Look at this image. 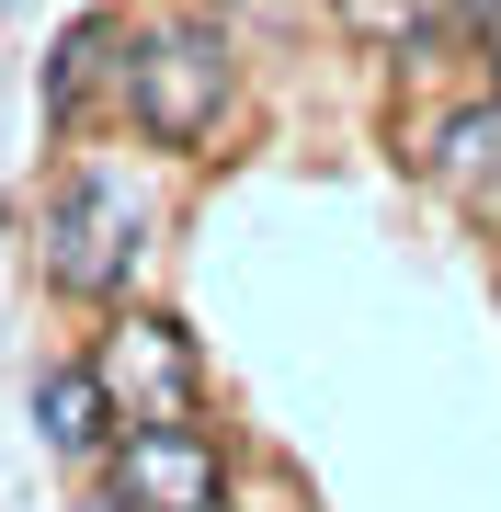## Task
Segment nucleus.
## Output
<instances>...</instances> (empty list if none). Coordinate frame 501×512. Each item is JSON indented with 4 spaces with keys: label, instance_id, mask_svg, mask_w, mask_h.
Returning <instances> with one entry per match:
<instances>
[{
    "label": "nucleus",
    "instance_id": "obj_9",
    "mask_svg": "<svg viewBox=\"0 0 501 512\" xmlns=\"http://www.w3.org/2000/svg\"><path fill=\"white\" fill-rule=\"evenodd\" d=\"M490 103H501V46H490Z\"/></svg>",
    "mask_w": 501,
    "mask_h": 512
},
{
    "label": "nucleus",
    "instance_id": "obj_6",
    "mask_svg": "<svg viewBox=\"0 0 501 512\" xmlns=\"http://www.w3.org/2000/svg\"><path fill=\"white\" fill-rule=\"evenodd\" d=\"M35 433L57 444V456H103V444H114L103 376H92V365H46V376H35Z\"/></svg>",
    "mask_w": 501,
    "mask_h": 512
},
{
    "label": "nucleus",
    "instance_id": "obj_3",
    "mask_svg": "<svg viewBox=\"0 0 501 512\" xmlns=\"http://www.w3.org/2000/svg\"><path fill=\"white\" fill-rule=\"evenodd\" d=\"M103 490L126 512H228V456L183 421H126V433L103 444Z\"/></svg>",
    "mask_w": 501,
    "mask_h": 512
},
{
    "label": "nucleus",
    "instance_id": "obj_1",
    "mask_svg": "<svg viewBox=\"0 0 501 512\" xmlns=\"http://www.w3.org/2000/svg\"><path fill=\"white\" fill-rule=\"evenodd\" d=\"M114 103H126V126L149 148H205L240 114V57H228L217 23L160 12V23L126 35V57H114Z\"/></svg>",
    "mask_w": 501,
    "mask_h": 512
},
{
    "label": "nucleus",
    "instance_id": "obj_4",
    "mask_svg": "<svg viewBox=\"0 0 501 512\" xmlns=\"http://www.w3.org/2000/svg\"><path fill=\"white\" fill-rule=\"evenodd\" d=\"M92 376L114 399V433H126V421H183L194 410V342H183V319H160V308H114Z\"/></svg>",
    "mask_w": 501,
    "mask_h": 512
},
{
    "label": "nucleus",
    "instance_id": "obj_7",
    "mask_svg": "<svg viewBox=\"0 0 501 512\" xmlns=\"http://www.w3.org/2000/svg\"><path fill=\"white\" fill-rule=\"evenodd\" d=\"M103 46H114V23H103V12H80L69 35H57V69H46V103H57V114H69V92H92Z\"/></svg>",
    "mask_w": 501,
    "mask_h": 512
},
{
    "label": "nucleus",
    "instance_id": "obj_5",
    "mask_svg": "<svg viewBox=\"0 0 501 512\" xmlns=\"http://www.w3.org/2000/svg\"><path fill=\"white\" fill-rule=\"evenodd\" d=\"M422 171H433V183L467 205V217H490V205H501V103L445 114V126L422 137Z\"/></svg>",
    "mask_w": 501,
    "mask_h": 512
},
{
    "label": "nucleus",
    "instance_id": "obj_2",
    "mask_svg": "<svg viewBox=\"0 0 501 512\" xmlns=\"http://www.w3.org/2000/svg\"><path fill=\"white\" fill-rule=\"evenodd\" d=\"M137 239H149V194L126 171L80 160L69 183L46 194V285L57 296H114L137 274Z\"/></svg>",
    "mask_w": 501,
    "mask_h": 512
},
{
    "label": "nucleus",
    "instance_id": "obj_8",
    "mask_svg": "<svg viewBox=\"0 0 501 512\" xmlns=\"http://www.w3.org/2000/svg\"><path fill=\"white\" fill-rule=\"evenodd\" d=\"M445 23H456V35H479V57L501 46V0H445Z\"/></svg>",
    "mask_w": 501,
    "mask_h": 512
}]
</instances>
